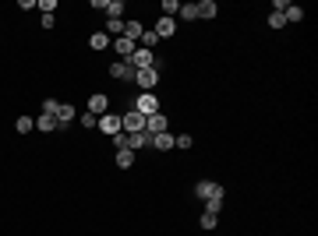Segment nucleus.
<instances>
[{"label": "nucleus", "mask_w": 318, "mask_h": 236, "mask_svg": "<svg viewBox=\"0 0 318 236\" xmlns=\"http://www.w3.org/2000/svg\"><path fill=\"white\" fill-rule=\"evenodd\" d=\"M113 50L120 53V60H131V53H135L138 46H135V43H131L128 35H120V39H113Z\"/></svg>", "instance_id": "nucleus-13"}, {"label": "nucleus", "mask_w": 318, "mask_h": 236, "mask_svg": "<svg viewBox=\"0 0 318 236\" xmlns=\"http://www.w3.org/2000/svg\"><path fill=\"white\" fill-rule=\"evenodd\" d=\"M32 127H36V120H32V116H18V120H14V131H18V134H28Z\"/></svg>", "instance_id": "nucleus-22"}, {"label": "nucleus", "mask_w": 318, "mask_h": 236, "mask_svg": "<svg viewBox=\"0 0 318 236\" xmlns=\"http://www.w3.org/2000/svg\"><path fill=\"white\" fill-rule=\"evenodd\" d=\"M110 78H117V81H135V67H131L128 60H117V64H110Z\"/></svg>", "instance_id": "nucleus-7"}, {"label": "nucleus", "mask_w": 318, "mask_h": 236, "mask_svg": "<svg viewBox=\"0 0 318 236\" xmlns=\"http://www.w3.org/2000/svg\"><path fill=\"white\" fill-rule=\"evenodd\" d=\"M177 14H180L184 21H195V18H198V7H195V4H180V11H177Z\"/></svg>", "instance_id": "nucleus-24"}, {"label": "nucleus", "mask_w": 318, "mask_h": 236, "mask_svg": "<svg viewBox=\"0 0 318 236\" xmlns=\"http://www.w3.org/2000/svg\"><path fill=\"white\" fill-rule=\"evenodd\" d=\"M202 229H216V215H212V212L202 215Z\"/></svg>", "instance_id": "nucleus-33"}, {"label": "nucleus", "mask_w": 318, "mask_h": 236, "mask_svg": "<svg viewBox=\"0 0 318 236\" xmlns=\"http://www.w3.org/2000/svg\"><path fill=\"white\" fill-rule=\"evenodd\" d=\"M36 7H39V11H43V14H53V11H57V0H39V4H36Z\"/></svg>", "instance_id": "nucleus-29"}, {"label": "nucleus", "mask_w": 318, "mask_h": 236, "mask_svg": "<svg viewBox=\"0 0 318 236\" xmlns=\"http://www.w3.org/2000/svg\"><path fill=\"white\" fill-rule=\"evenodd\" d=\"M145 131H149V134H163V131H170V120H166V113H156V116H149V120H145Z\"/></svg>", "instance_id": "nucleus-12"}, {"label": "nucleus", "mask_w": 318, "mask_h": 236, "mask_svg": "<svg viewBox=\"0 0 318 236\" xmlns=\"http://www.w3.org/2000/svg\"><path fill=\"white\" fill-rule=\"evenodd\" d=\"M88 113H96V116H103V113H110V99H106L103 92H96V95H88Z\"/></svg>", "instance_id": "nucleus-8"}, {"label": "nucleus", "mask_w": 318, "mask_h": 236, "mask_svg": "<svg viewBox=\"0 0 318 236\" xmlns=\"http://www.w3.org/2000/svg\"><path fill=\"white\" fill-rule=\"evenodd\" d=\"M36 127H39V131H46V134H50V131H57V116H46V113H43V116H39V120H36Z\"/></svg>", "instance_id": "nucleus-21"}, {"label": "nucleus", "mask_w": 318, "mask_h": 236, "mask_svg": "<svg viewBox=\"0 0 318 236\" xmlns=\"http://www.w3.org/2000/svg\"><path fill=\"white\" fill-rule=\"evenodd\" d=\"M135 85L145 88V92H152V88L159 85V71L156 67H142V71H135Z\"/></svg>", "instance_id": "nucleus-2"}, {"label": "nucleus", "mask_w": 318, "mask_h": 236, "mask_svg": "<svg viewBox=\"0 0 318 236\" xmlns=\"http://www.w3.org/2000/svg\"><path fill=\"white\" fill-rule=\"evenodd\" d=\"M124 7H128L124 0H106V11H110V18H120V14H124Z\"/></svg>", "instance_id": "nucleus-23"}, {"label": "nucleus", "mask_w": 318, "mask_h": 236, "mask_svg": "<svg viewBox=\"0 0 318 236\" xmlns=\"http://www.w3.org/2000/svg\"><path fill=\"white\" fill-rule=\"evenodd\" d=\"M180 11V0H163V18H173Z\"/></svg>", "instance_id": "nucleus-26"}, {"label": "nucleus", "mask_w": 318, "mask_h": 236, "mask_svg": "<svg viewBox=\"0 0 318 236\" xmlns=\"http://www.w3.org/2000/svg\"><path fill=\"white\" fill-rule=\"evenodd\" d=\"M283 18H287V21H304V7H297V4H287Z\"/></svg>", "instance_id": "nucleus-20"}, {"label": "nucleus", "mask_w": 318, "mask_h": 236, "mask_svg": "<svg viewBox=\"0 0 318 236\" xmlns=\"http://www.w3.org/2000/svg\"><path fill=\"white\" fill-rule=\"evenodd\" d=\"M81 124H85V127H96V124H99V116H96V113H88V109H85V113H81Z\"/></svg>", "instance_id": "nucleus-31"}, {"label": "nucleus", "mask_w": 318, "mask_h": 236, "mask_svg": "<svg viewBox=\"0 0 318 236\" xmlns=\"http://www.w3.org/2000/svg\"><path fill=\"white\" fill-rule=\"evenodd\" d=\"M39 25H43V28H53V25H57V18H53V14H43V18H39Z\"/></svg>", "instance_id": "nucleus-34"}, {"label": "nucleus", "mask_w": 318, "mask_h": 236, "mask_svg": "<svg viewBox=\"0 0 318 236\" xmlns=\"http://www.w3.org/2000/svg\"><path fill=\"white\" fill-rule=\"evenodd\" d=\"M152 32H156L159 39H173V35H177V21H173V18H159Z\"/></svg>", "instance_id": "nucleus-11"}, {"label": "nucleus", "mask_w": 318, "mask_h": 236, "mask_svg": "<svg viewBox=\"0 0 318 236\" xmlns=\"http://www.w3.org/2000/svg\"><path fill=\"white\" fill-rule=\"evenodd\" d=\"M142 32H145V28H142V21H124V35H128V39H131L135 46H138V39H142Z\"/></svg>", "instance_id": "nucleus-16"}, {"label": "nucleus", "mask_w": 318, "mask_h": 236, "mask_svg": "<svg viewBox=\"0 0 318 236\" xmlns=\"http://www.w3.org/2000/svg\"><path fill=\"white\" fill-rule=\"evenodd\" d=\"M103 32H106L110 39H120V35H124V21H120V18H106V28H103Z\"/></svg>", "instance_id": "nucleus-15"}, {"label": "nucleus", "mask_w": 318, "mask_h": 236, "mask_svg": "<svg viewBox=\"0 0 318 236\" xmlns=\"http://www.w3.org/2000/svg\"><path fill=\"white\" fill-rule=\"evenodd\" d=\"M113 162H117L120 169H131V166H135V152H131V148H124V152H117V159H113Z\"/></svg>", "instance_id": "nucleus-19"}, {"label": "nucleus", "mask_w": 318, "mask_h": 236, "mask_svg": "<svg viewBox=\"0 0 318 236\" xmlns=\"http://www.w3.org/2000/svg\"><path fill=\"white\" fill-rule=\"evenodd\" d=\"M57 106H60L57 99H46V102H43V113H46V116H57Z\"/></svg>", "instance_id": "nucleus-30"}, {"label": "nucleus", "mask_w": 318, "mask_h": 236, "mask_svg": "<svg viewBox=\"0 0 318 236\" xmlns=\"http://www.w3.org/2000/svg\"><path fill=\"white\" fill-rule=\"evenodd\" d=\"M96 127H99V131H103V134H110V138H113V134H120V131H124V127H120V116H117V113H103V116H99V124H96Z\"/></svg>", "instance_id": "nucleus-6"}, {"label": "nucleus", "mask_w": 318, "mask_h": 236, "mask_svg": "<svg viewBox=\"0 0 318 236\" xmlns=\"http://www.w3.org/2000/svg\"><path fill=\"white\" fill-rule=\"evenodd\" d=\"M128 64H131L135 71H142V67H156V53H152V50H142V46H138V50L131 53V60H128Z\"/></svg>", "instance_id": "nucleus-4"}, {"label": "nucleus", "mask_w": 318, "mask_h": 236, "mask_svg": "<svg viewBox=\"0 0 318 236\" xmlns=\"http://www.w3.org/2000/svg\"><path fill=\"white\" fill-rule=\"evenodd\" d=\"M113 145H117V152H124V148H128V134H124V131L113 134Z\"/></svg>", "instance_id": "nucleus-32"}, {"label": "nucleus", "mask_w": 318, "mask_h": 236, "mask_svg": "<svg viewBox=\"0 0 318 236\" xmlns=\"http://www.w3.org/2000/svg\"><path fill=\"white\" fill-rule=\"evenodd\" d=\"M195 7H198V18H216V11H219L216 0H198Z\"/></svg>", "instance_id": "nucleus-17"}, {"label": "nucleus", "mask_w": 318, "mask_h": 236, "mask_svg": "<svg viewBox=\"0 0 318 236\" xmlns=\"http://www.w3.org/2000/svg\"><path fill=\"white\" fill-rule=\"evenodd\" d=\"M135 113H142L145 120H149V116H156V113H163V109H159V99H156V95H138Z\"/></svg>", "instance_id": "nucleus-3"}, {"label": "nucleus", "mask_w": 318, "mask_h": 236, "mask_svg": "<svg viewBox=\"0 0 318 236\" xmlns=\"http://www.w3.org/2000/svg\"><path fill=\"white\" fill-rule=\"evenodd\" d=\"M283 25H287V18H283L279 11H272V14H269V28H283Z\"/></svg>", "instance_id": "nucleus-27"}, {"label": "nucleus", "mask_w": 318, "mask_h": 236, "mask_svg": "<svg viewBox=\"0 0 318 236\" xmlns=\"http://www.w3.org/2000/svg\"><path fill=\"white\" fill-rule=\"evenodd\" d=\"M128 148H131V152H138V148H152V134H149V131L128 134Z\"/></svg>", "instance_id": "nucleus-10"}, {"label": "nucleus", "mask_w": 318, "mask_h": 236, "mask_svg": "<svg viewBox=\"0 0 318 236\" xmlns=\"http://www.w3.org/2000/svg\"><path fill=\"white\" fill-rule=\"evenodd\" d=\"M223 201H227V194H219V198H209V201H205V212H212V215H219V208H223Z\"/></svg>", "instance_id": "nucleus-25"}, {"label": "nucleus", "mask_w": 318, "mask_h": 236, "mask_svg": "<svg viewBox=\"0 0 318 236\" xmlns=\"http://www.w3.org/2000/svg\"><path fill=\"white\" fill-rule=\"evenodd\" d=\"M219 194H223V187H219L216 180H198V183H195V198H202V201L219 198Z\"/></svg>", "instance_id": "nucleus-5"}, {"label": "nucleus", "mask_w": 318, "mask_h": 236, "mask_svg": "<svg viewBox=\"0 0 318 236\" xmlns=\"http://www.w3.org/2000/svg\"><path fill=\"white\" fill-rule=\"evenodd\" d=\"M75 116H78V113H75V106H71V102H60V106H57V131H64Z\"/></svg>", "instance_id": "nucleus-9"}, {"label": "nucleus", "mask_w": 318, "mask_h": 236, "mask_svg": "<svg viewBox=\"0 0 318 236\" xmlns=\"http://www.w3.org/2000/svg\"><path fill=\"white\" fill-rule=\"evenodd\" d=\"M152 148H156V152H170V148H177V145H173V134H170V131L152 134Z\"/></svg>", "instance_id": "nucleus-14"}, {"label": "nucleus", "mask_w": 318, "mask_h": 236, "mask_svg": "<svg viewBox=\"0 0 318 236\" xmlns=\"http://www.w3.org/2000/svg\"><path fill=\"white\" fill-rule=\"evenodd\" d=\"M110 43H113V39H110L106 32H92V35H88V46H92V50H106Z\"/></svg>", "instance_id": "nucleus-18"}, {"label": "nucleus", "mask_w": 318, "mask_h": 236, "mask_svg": "<svg viewBox=\"0 0 318 236\" xmlns=\"http://www.w3.org/2000/svg\"><path fill=\"white\" fill-rule=\"evenodd\" d=\"M120 127H124V134H138V131H145V116L135 113V109H128V113L120 116Z\"/></svg>", "instance_id": "nucleus-1"}, {"label": "nucleus", "mask_w": 318, "mask_h": 236, "mask_svg": "<svg viewBox=\"0 0 318 236\" xmlns=\"http://www.w3.org/2000/svg\"><path fill=\"white\" fill-rule=\"evenodd\" d=\"M173 145H177V148H191V145H195V138H191V134H177V138H173Z\"/></svg>", "instance_id": "nucleus-28"}]
</instances>
